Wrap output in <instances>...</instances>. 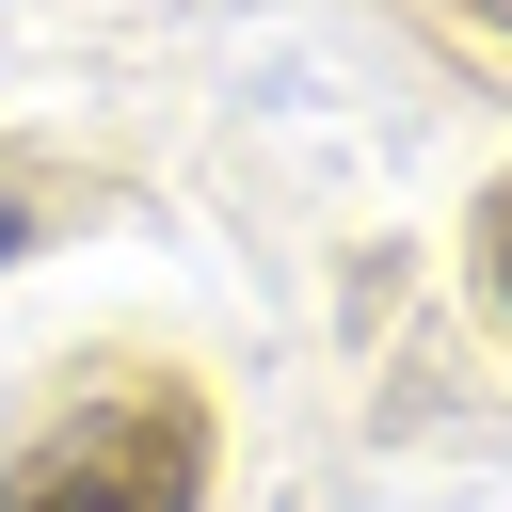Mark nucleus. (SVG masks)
<instances>
[{"label": "nucleus", "instance_id": "nucleus-1", "mask_svg": "<svg viewBox=\"0 0 512 512\" xmlns=\"http://www.w3.org/2000/svg\"><path fill=\"white\" fill-rule=\"evenodd\" d=\"M208 496V432L192 400H80L64 432L16 448L0 512H192Z\"/></svg>", "mask_w": 512, "mask_h": 512}, {"label": "nucleus", "instance_id": "nucleus-2", "mask_svg": "<svg viewBox=\"0 0 512 512\" xmlns=\"http://www.w3.org/2000/svg\"><path fill=\"white\" fill-rule=\"evenodd\" d=\"M0 256H16V208H0Z\"/></svg>", "mask_w": 512, "mask_h": 512}]
</instances>
